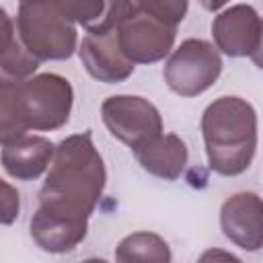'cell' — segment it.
I'll return each mask as SVG.
<instances>
[{
  "instance_id": "6da1fadb",
  "label": "cell",
  "mask_w": 263,
  "mask_h": 263,
  "mask_svg": "<svg viewBox=\"0 0 263 263\" xmlns=\"http://www.w3.org/2000/svg\"><path fill=\"white\" fill-rule=\"evenodd\" d=\"M107 171L92 144V134H72L55 146L51 166L39 189V205L47 212L88 220L105 191Z\"/></svg>"
},
{
  "instance_id": "7a4b0ae2",
  "label": "cell",
  "mask_w": 263,
  "mask_h": 263,
  "mask_svg": "<svg viewBox=\"0 0 263 263\" xmlns=\"http://www.w3.org/2000/svg\"><path fill=\"white\" fill-rule=\"evenodd\" d=\"M74 90L68 78L45 72L21 82H0V140L29 132H53L68 123Z\"/></svg>"
},
{
  "instance_id": "3957f363",
  "label": "cell",
  "mask_w": 263,
  "mask_h": 263,
  "mask_svg": "<svg viewBox=\"0 0 263 263\" xmlns=\"http://www.w3.org/2000/svg\"><path fill=\"white\" fill-rule=\"evenodd\" d=\"M201 136L214 173L242 175L257 152V111L240 97H218L203 109Z\"/></svg>"
},
{
  "instance_id": "277c9868",
  "label": "cell",
  "mask_w": 263,
  "mask_h": 263,
  "mask_svg": "<svg viewBox=\"0 0 263 263\" xmlns=\"http://www.w3.org/2000/svg\"><path fill=\"white\" fill-rule=\"evenodd\" d=\"M187 8L185 0L119 2L117 39L123 55L134 66L164 60L175 45L177 27Z\"/></svg>"
},
{
  "instance_id": "5b68a950",
  "label": "cell",
  "mask_w": 263,
  "mask_h": 263,
  "mask_svg": "<svg viewBox=\"0 0 263 263\" xmlns=\"http://www.w3.org/2000/svg\"><path fill=\"white\" fill-rule=\"evenodd\" d=\"M16 35L39 62L68 60L78 47L76 23L68 16L62 2H21Z\"/></svg>"
},
{
  "instance_id": "8992f818",
  "label": "cell",
  "mask_w": 263,
  "mask_h": 263,
  "mask_svg": "<svg viewBox=\"0 0 263 263\" xmlns=\"http://www.w3.org/2000/svg\"><path fill=\"white\" fill-rule=\"evenodd\" d=\"M222 74V58L214 43L205 39H185L164 62V82L179 97L205 92Z\"/></svg>"
},
{
  "instance_id": "52a82bcc",
  "label": "cell",
  "mask_w": 263,
  "mask_h": 263,
  "mask_svg": "<svg viewBox=\"0 0 263 263\" xmlns=\"http://www.w3.org/2000/svg\"><path fill=\"white\" fill-rule=\"evenodd\" d=\"M101 117L109 134L134 152L162 136V117L158 109L138 95L107 97L101 105Z\"/></svg>"
},
{
  "instance_id": "ba28073f",
  "label": "cell",
  "mask_w": 263,
  "mask_h": 263,
  "mask_svg": "<svg viewBox=\"0 0 263 263\" xmlns=\"http://www.w3.org/2000/svg\"><path fill=\"white\" fill-rule=\"evenodd\" d=\"M263 35V18L251 4H232L212 21V37L218 51L228 58H251Z\"/></svg>"
},
{
  "instance_id": "9c48e42d",
  "label": "cell",
  "mask_w": 263,
  "mask_h": 263,
  "mask_svg": "<svg viewBox=\"0 0 263 263\" xmlns=\"http://www.w3.org/2000/svg\"><path fill=\"white\" fill-rule=\"evenodd\" d=\"M78 55L86 72L95 80L105 84H117L127 80L136 68L119 47L117 23L107 29L86 33L80 41Z\"/></svg>"
},
{
  "instance_id": "30bf717a",
  "label": "cell",
  "mask_w": 263,
  "mask_h": 263,
  "mask_svg": "<svg viewBox=\"0 0 263 263\" xmlns=\"http://www.w3.org/2000/svg\"><path fill=\"white\" fill-rule=\"evenodd\" d=\"M220 228L238 249L257 253L263 249V197L253 191H238L220 208Z\"/></svg>"
},
{
  "instance_id": "8fae6325",
  "label": "cell",
  "mask_w": 263,
  "mask_h": 263,
  "mask_svg": "<svg viewBox=\"0 0 263 263\" xmlns=\"http://www.w3.org/2000/svg\"><path fill=\"white\" fill-rule=\"evenodd\" d=\"M33 242L51 255H62L76 249L88 232V220H78L37 208L29 220Z\"/></svg>"
},
{
  "instance_id": "7c38bea8",
  "label": "cell",
  "mask_w": 263,
  "mask_h": 263,
  "mask_svg": "<svg viewBox=\"0 0 263 263\" xmlns=\"http://www.w3.org/2000/svg\"><path fill=\"white\" fill-rule=\"evenodd\" d=\"M55 144L45 136L27 134L2 144V168L18 181L39 179L53 160Z\"/></svg>"
},
{
  "instance_id": "4fadbf2b",
  "label": "cell",
  "mask_w": 263,
  "mask_h": 263,
  "mask_svg": "<svg viewBox=\"0 0 263 263\" xmlns=\"http://www.w3.org/2000/svg\"><path fill=\"white\" fill-rule=\"evenodd\" d=\"M134 154L144 171L162 181H177L189 160L187 144L177 134H162Z\"/></svg>"
},
{
  "instance_id": "5bb4252c",
  "label": "cell",
  "mask_w": 263,
  "mask_h": 263,
  "mask_svg": "<svg viewBox=\"0 0 263 263\" xmlns=\"http://www.w3.org/2000/svg\"><path fill=\"white\" fill-rule=\"evenodd\" d=\"M39 60L29 53L16 35L12 18L0 8V82H21L35 74Z\"/></svg>"
},
{
  "instance_id": "9a60e30c",
  "label": "cell",
  "mask_w": 263,
  "mask_h": 263,
  "mask_svg": "<svg viewBox=\"0 0 263 263\" xmlns=\"http://www.w3.org/2000/svg\"><path fill=\"white\" fill-rule=\"evenodd\" d=\"M168 242L150 230L123 236L115 247V263H171Z\"/></svg>"
},
{
  "instance_id": "2e32d148",
  "label": "cell",
  "mask_w": 263,
  "mask_h": 263,
  "mask_svg": "<svg viewBox=\"0 0 263 263\" xmlns=\"http://www.w3.org/2000/svg\"><path fill=\"white\" fill-rule=\"evenodd\" d=\"M0 185H2V214H0V220H2L4 226H10L18 216L21 197H18V191L8 181H2Z\"/></svg>"
},
{
  "instance_id": "e0dca14e",
  "label": "cell",
  "mask_w": 263,
  "mask_h": 263,
  "mask_svg": "<svg viewBox=\"0 0 263 263\" xmlns=\"http://www.w3.org/2000/svg\"><path fill=\"white\" fill-rule=\"evenodd\" d=\"M195 263H242L236 255H232L230 251L224 249H208L203 251Z\"/></svg>"
},
{
  "instance_id": "ac0fdd59",
  "label": "cell",
  "mask_w": 263,
  "mask_h": 263,
  "mask_svg": "<svg viewBox=\"0 0 263 263\" xmlns=\"http://www.w3.org/2000/svg\"><path fill=\"white\" fill-rule=\"evenodd\" d=\"M251 60H253V64H255L257 68H261V70H263V35H261V43H259L257 51L251 55Z\"/></svg>"
},
{
  "instance_id": "d6986e66",
  "label": "cell",
  "mask_w": 263,
  "mask_h": 263,
  "mask_svg": "<svg viewBox=\"0 0 263 263\" xmlns=\"http://www.w3.org/2000/svg\"><path fill=\"white\" fill-rule=\"evenodd\" d=\"M80 263H109V261L99 259V257H90V259H84V261H80Z\"/></svg>"
}]
</instances>
